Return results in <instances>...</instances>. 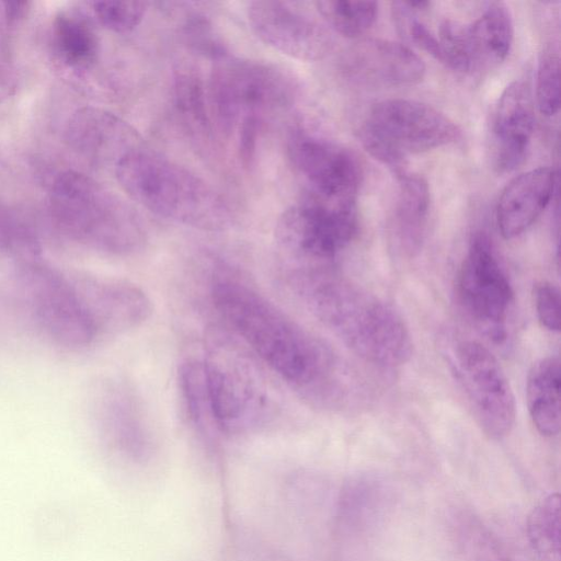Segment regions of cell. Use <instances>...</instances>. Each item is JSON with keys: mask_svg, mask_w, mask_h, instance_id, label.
I'll return each instance as SVG.
<instances>
[{"mask_svg": "<svg viewBox=\"0 0 561 561\" xmlns=\"http://www.w3.org/2000/svg\"><path fill=\"white\" fill-rule=\"evenodd\" d=\"M344 69L355 82L377 87L411 85L425 75L424 62L409 47L379 38L363 39L351 47Z\"/></svg>", "mask_w": 561, "mask_h": 561, "instance_id": "cell-18", "label": "cell"}, {"mask_svg": "<svg viewBox=\"0 0 561 561\" xmlns=\"http://www.w3.org/2000/svg\"><path fill=\"white\" fill-rule=\"evenodd\" d=\"M248 19L263 43L288 57L314 61L325 57L332 48L329 32L288 2L252 1Z\"/></svg>", "mask_w": 561, "mask_h": 561, "instance_id": "cell-13", "label": "cell"}, {"mask_svg": "<svg viewBox=\"0 0 561 561\" xmlns=\"http://www.w3.org/2000/svg\"><path fill=\"white\" fill-rule=\"evenodd\" d=\"M66 141L78 154L102 168L117 164L142 147L138 131L117 115L98 107L76 111L66 126Z\"/></svg>", "mask_w": 561, "mask_h": 561, "instance_id": "cell-16", "label": "cell"}, {"mask_svg": "<svg viewBox=\"0 0 561 561\" xmlns=\"http://www.w3.org/2000/svg\"><path fill=\"white\" fill-rule=\"evenodd\" d=\"M356 199H328L312 194L285 209L274 238L279 267H328L354 239Z\"/></svg>", "mask_w": 561, "mask_h": 561, "instance_id": "cell-5", "label": "cell"}, {"mask_svg": "<svg viewBox=\"0 0 561 561\" xmlns=\"http://www.w3.org/2000/svg\"><path fill=\"white\" fill-rule=\"evenodd\" d=\"M560 360L548 356L536 362L526 381V400L531 422L540 435H558L561 426Z\"/></svg>", "mask_w": 561, "mask_h": 561, "instance_id": "cell-22", "label": "cell"}, {"mask_svg": "<svg viewBox=\"0 0 561 561\" xmlns=\"http://www.w3.org/2000/svg\"><path fill=\"white\" fill-rule=\"evenodd\" d=\"M535 128V103L528 83L514 81L505 88L492 125V162L500 173L515 170L525 160Z\"/></svg>", "mask_w": 561, "mask_h": 561, "instance_id": "cell-17", "label": "cell"}, {"mask_svg": "<svg viewBox=\"0 0 561 561\" xmlns=\"http://www.w3.org/2000/svg\"><path fill=\"white\" fill-rule=\"evenodd\" d=\"M72 283L100 336L135 330L152 313V302L146 291L128 280L79 274Z\"/></svg>", "mask_w": 561, "mask_h": 561, "instance_id": "cell-15", "label": "cell"}, {"mask_svg": "<svg viewBox=\"0 0 561 561\" xmlns=\"http://www.w3.org/2000/svg\"><path fill=\"white\" fill-rule=\"evenodd\" d=\"M316 7L324 21L339 34L356 38L376 21L378 5L374 1L323 0Z\"/></svg>", "mask_w": 561, "mask_h": 561, "instance_id": "cell-26", "label": "cell"}, {"mask_svg": "<svg viewBox=\"0 0 561 561\" xmlns=\"http://www.w3.org/2000/svg\"><path fill=\"white\" fill-rule=\"evenodd\" d=\"M50 205L61 230L95 250L128 255L141 251L147 242L138 214L83 173L69 170L57 175Z\"/></svg>", "mask_w": 561, "mask_h": 561, "instance_id": "cell-4", "label": "cell"}, {"mask_svg": "<svg viewBox=\"0 0 561 561\" xmlns=\"http://www.w3.org/2000/svg\"><path fill=\"white\" fill-rule=\"evenodd\" d=\"M288 154L314 195L328 199H355L362 169L352 152L327 139L299 131L289 139Z\"/></svg>", "mask_w": 561, "mask_h": 561, "instance_id": "cell-14", "label": "cell"}, {"mask_svg": "<svg viewBox=\"0 0 561 561\" xmlns=\"http://www.w3.org/2000/svg\"><path fill=\"white\" fill-rule=\"evenodd\" d=\"M457 125L435 107L414 100L389 99L376 103L358 130L364 148L397 175L405 158L454 142Z\"/></svg>", "mask_w": 561, "mask_h": 561, "instance_id": "cell-6", "label": "cell"}, {"mask_svg": "<svg viewBox=\"0 0 561 561\" xmlns=\"http://www.w3.org/2000/svg\"><path fill=\"white\" fill-rule=\"evenodd\" d=\"M51 43L56 57L67 67L84 70L98 59V35L90 21L77 11H62L55 16Z\"/></svg>", "mask_w": 561, "mask_h": 561, "instance_id": "cell-23", "label": "cell"}, {"mask_svg": "<svg viewBox=\"0 0 561 561\" xmlns=\"http://www.w3.org/2000/svg\"><path fill=\"white\" fill-rule=\"evenodd\" d=\"M203 363L210 405L222 436L252 433L274 421L275 402L247 360L213 352Z\"/></svg>", "mask_w": 561, "mask_h": 561, "instance_id": "cell-9", "label": "cell"}, {"mask_svg": "<svg viewBox=\"0 0 561 561\" xmlns=\"http://www.w3.org/2000/svg\"><path fill=\"white\" fill-rule=\"evenodd\" d=\"M148 3L144 1H96L93 10L99 21L116 33H127L142 21Z\"/></svg>", "mask_w": 561, "mask_h": 561, "instance_id": "cell-28", "label": "cell"}, {"mask_svg": "<svg viewBox=\"0 0 561 561\" xmlns=\"http://www.w3.org/2000/svg\"><path fill=\"white\" fill-rule=\"evenodd\" d=\"M18 79L11 64L0 57V102L14 94Z\"/></svg>", "mask_w": 561, "mask_h": 561, "instance_id": "cell-31", "label": "cell"}, {"mask_svg": "<svg viewBox=\"0 0 561 561\" xmlns=\"http://www.w3.org/2000/svg\"><path fill=\"white\" fill-rule=\"evenodd\" d=\"M208 294L216 314L299 398L334 408L343 394V370L332 348L273 301L237 266L215 261Z\"/></svg>", "mask_w": 561, "mask_h": 561, "instance_id": "cell-1", "label": "cell"}, {"mask_svg": "<svg viewBox=\"0 0 561 561\" xmlns=\"http://www.w3.org/2000/svg\"><path fill=\"white\" fill-rule=\"evenodd\" d=\"M260 118L249 116L239 123V156L244 168L254 161L260 131Z\"/></svg>", "mask_w": 561, "mask_h": 561, "instance_id": "cell-30", "label": "cell"}, {"mask_svg": "<svg viewBox=\"0 0 561 561\" xmlns=\"http://www.w3.org/2000/svg\"><path fill=\"white\" fill-rule=\"evenodd\" d=\"M513 20L504 2H493L470 25L446 20L438 41L443 64L461 72H481L499 66L508 55Z\"/></svg>", "mask_w": 561, "mask_h": 561, "instance_id": "cell-12", "label": "cell"}, {"mask_svg": "<svg viewBox=\"0 0 561 561\" xmlns=\"http://www.w3.org/2000/svg\"><path fill=\"white\" fill-rule=\"evenodd\" d=\"M283 286L364 362L394 368L412 355L401 314L331 267H279Z\"/></svg>", "mask_w": 561, "mask_h": 561, "instance_id": "cell-2", "label": "cell"}, {"mask_svg": "<svg viewBox=\"0 0 561 561\" xmlns=\"http://www.w3.org/2000/svg\"><path fill=\"white\" fill-rule=\"evenodd\" d=\"M456 294L466 317L489 341L503 344L508 337L514 290L492 243L476 233L459 267Z\"/></svg>", "mask_w": 561, "mask_h": 561, "instance_id": "cell-10", "label": "cell"}, {"mask_svg": "<svg viewBox=\"0 0 561 561\" xmlns=\"http://www.w3.org/2000/svg\"><path fill=\"white\" fill-rule=\"evenodd\" d=\"M31 10L30 1H4V16L10 22H16L24 19Z\"/></svg>", "mask_w": 561, "mask_h": 561, "instance_id": "cell-32", "label": "cell"}, {"mask_svg": "<svg viewBox=\"0 0 561 561\" xmlns=\"http://www.w3.org/2000/svg\"><path fill=\"white\" fill-rule=\"evenodd\" d=\"M174 99L178 112L188 130L199 140H208L211 128L204 84L194 67L182 65L175 69Z\"/></svg>", "mask_w": 561, "mask_h": 561, "instance_id": "cell-24", "label": "cell"}, {"mask_svg": "<svg viewBox=\"0 0 561 561\" xmlns=\"http://www.w3.org/2000/svg\"><path fill=\"white\" fill-rule=\"evenodd\" d=\"M99 421L105 437L122 453L146 456L153 445L151 417L135 389L124 381H113L99 402Z\"/></svg>", "mask_w": 561, "mask_h": 561, "instance_id": "cell-19", "label": "cell"}, {"mask_svg": "<svg viewBox=\"0 0 561 561\" xmlns=\"http://www.w3.org/2000/svg\"><path fill=\"white\" fill-rule=\"evenodd\" d=\"M114 172L131 199L160 217L206 231L232 224L230 207L208 183L163 156L140 148Z\"/></svg>", "mask_w": 561, "mask_h": 561, "instance_id": "cell-3", "label": "cell"}, {"mask_svg": "<svg viewBox=\"0 0 561 561\" xmlns=\"http://www.w3.org/2000/svg\"><path fill=\"white\" fill-rule=\"evenodd\" d=\"M296 95L295 79L278 66L228 55L214 60L211 110L222 133L229 134L245 117L290 106Z\"/></svg>", "mask_w": 561, "mask_h": 561, "instance_id": "cell-7", "label": "cell"}, {"mask_svg": "<svg viewBox=\"0 0 561 561\" xmlns=\"http://www.w3.org/2000/svg\"><path fill=\"white\" fill-rule=\"evenodd\" d=\"M527 534L539 561H561L558 493L548 495L534 507L527 520Z\"/></svg>", "mask_w": 561, "mask_h": 561, "instance_id": "cell-25", "label": "cell"}, {"mask_svg": "<svg viewBox=\"0 0 561 561\" xmlns=\"http://www.w3.org/2000/svg\"><path fill=\"white\" fill-rule=\"evenodd\" d=\"M453 366L472 413L491 438L508 435L515 424V398L508 378L491 351L477 341L457 344Z\"/></svg>", "mask_w": 561, "mask_h": 561, "instance_id": "cell-11", "label": "cell"}, {"mask_svg": "<svg viewBox=\"0 0 561 561\" xmlns=\"http://www.w3.org/2000/svg\"><path fill=\"white\" fill-rule=\"evenodd\" d=\"M399 191L390 225L394 250L407 257L422 248L430 209V190L426 180L415 173L398 174Z\"/></svg>", "mask_w": 561, "mask_h": 561, "instance_id": "cell-21", "label": "cell"}, {"mask_svg": "<svg viewBox=\"0 0 561 561\" xmlns=\"http://www.w3.org/2000/svg\"><path fill=\"white\" fill-rule=\"evenodd\" d=\"M556 186L550 168H537L516 176L504 188L496 208L497 227L505 239L524 233L542 214Z\"/></svg>", "mask_w": 561, "mask_h": 561, "instance_id": "cell-20", "label": "cell"}, {"mask_svg": "<svg viewBox=\"0 0 561 561\" xmlns=\"http://www.w3.org/2000/svg\"><path fill=\"white\" fill-rule=\"evenodd\" d=\"M24 301L42 332L58 346L80 350L100 335L72 280L36 261L18 271Z\"/></svg>", "mask_w": 561, "mask_h": 561, "instance_id": "cell-8", "label": "cell"}, {"mask_svg": "<svg viewBox=\"0 0 561 561\" xmlns=\"http://www.w3.org/2000/svg\"><path fill=\"white\" fill-rule=\"evenodd\" d=\"M560 58L552 48L541 53L537 69L536 103L539 112L553 116L560 108Z\"/></svg>", "mask_w": 561, "mask_h": 561, "instance_id": "cell-27", "label": "cell"}, {"mask_svg": "<svg viewBox=\"0 0 561 561\" xmlns=\"http://www.w3.org/2000/svg\"><path fill=\"white\" fill-rule=\"evenodd\" d=\"M535 309L541 325L551 331H560V291L559 288L549 283L541 282L534 290Z\"/></svg>", "mask_w": 561, "mask_h": 561, "instance_id": "cell-29", "label": "cell"}]
</instances>
